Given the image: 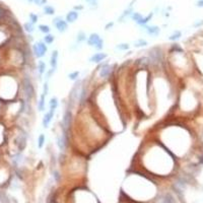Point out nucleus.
<instances>
[{
    "label": "nucleus",
    "instance_id": "32",
    "mask_svg": "<svg viewBox=\"0 0 203 203\" xmlns=\"http://www.w3.org/2000/svg\"><path fill=\"white\" fill-rule=\"evenodd\" d=\"M114 26V21H109L108 24L105 26V30H111V28Z\"/></svg>",
    "mask_w": 203,
    "mask_h": 203
},
{
    "label": "nucleus",
    "instance_id": "19",
    "mask_svg": "<svg viewBox=\"0 0 203 203\" xmlns=\"http://www.w3.org/2000/svg\"><path fill=\"white\" fill-rule=\"evenodd\" d=\"M132 12H133L132 6H129V7L127 8V9H125L124 11H123V13L121 14V16L119 17V21H124V19H126L127 17H130Z\"/></svg>",
    "mask_w": 203,
    "mask_h": 203
},
{
    "label": "nucleus",
    "instance_id": "37",
    "mask_svg": "<svg viewBox=\"0 0 203 203\" xmlns=\"http://www.w3.org/2000/svg\"><path fill=\"white\" fill-rule=\"evenodd\" d=\"M81 9H83V7L81 5H79V6H74V10H81Z\"/></svg>",
    "mask_w": 203,
    "mask_h": 203
},
{
    "label": "nucleus",
    "instance_id": "26",
    "mask_svg": "<svg viewBox=\"0 0 203 203\" xmlns=\"http://www.w3.org/2000/svg\"><path fill=\"white\" fill-rule=\"evenodd\" d=\"M38 30H40L42 34H44V35L50 34V33H51V28H50V26H48V24H39V26H38Z\"/></svg>",
    "mask_w": 203,
    "mask_h": 203
},
{
    "label": "nucleus",
    "instance_id": "23",
    "mask_svg": "<svg viewBox=\"0 0 203 203\" xmlns=\"http://www.w3.org/2000/svg\"><path fill=\"white\" fill-rule=\"evenodd\" d=\"M116 50L121 51V52H127L130 50V44L128 43H119L116 45Z\"/></svg>",
    "mask_w": 203,
    "mask_h": 203
},
{
    "label": "nucleus",
    "instance_id": "28",
    "mask_svg": "<svg viewBox=\"0 0 203 203\" xmlns=\"http://www.w3.org/2000/svg\"><path fill=\"white\" fill-rule=\"evenodd\" d=\"M130 17H131V19H132L133 21L135 22V24H138V22L141 20V18L143 17V15L140 13V12H135V11H133L132 14L130 15Z\"/></svg>",
    "mask_w": 203,
    "mask_h": 203
},
{
    "label": "nucleus",
    "instance_id": "8",
    "mask_svg": "<svg viewBox=\"0 0 203 203\" xmlns=\"http://www.w3.org/2000/svg\"><path fill=\"white\" fill-rule=\"evenodd\" d=\"M108 59V54L105 52H97V53H94L91 57H89V61L93 64H101V63L105 62V61Z\"/></svg>",
    "mask_w": 203,
    "mask_h": 203
},
{
    "label": "nucleus",
    "instance_id": "31",
    "mask_svg": "<svg viewBox=\"0 0 203 203\" xmlns=\"http://www.w3.org/2000/svg\"><path fill=\"white\" fill-rule=\"evenodd\" d=\"M53 178H54V180L56 182H59V180H60L61 175H60V173L57 171V170H54V171H53Z\"/></svg>",
    "mask_w": 203,
    "mask_h": 203
},
{
    "label": "nucleus",
    "instance_id": "14",
    "mask_svg": "<svg viewBox=\"0 0 203 203\" xmlns=\"http://www.w3.org/2000/svg\"><path fill=\"white\" fill-rule=\"evenodd\" d=\"M46 98H47V96L43 95V94L41 93L40 97H39V99H38V102H37V109H38V111L41 113H43L46 110Z\"/></svg>",
    "mask_w": 203,
    "mask_h": 203
},
{
    "label": "nucleus",
    "instance_id": "15",
    "mask_svg": "<svg viewBox=\"0 0 203 203\" xmlns=\"http://www.w3.org/2000/svg\"><path fill=\"white\" fill-rule=\"evenodd\" d=\"M147 46H148V42L143 38L137 39L136 41L133 42V47L136 49H142V48H145V47H147Z\"/></svg>",
    "mask_w": 203,
    "mask_h": 203
},
{
    "label": "nucleus",
    "instance_id": "3",
    "mask_svg": "<svg viewBox=\"0 0 203 203\" xmlns=\"http://www.w3.org/2000/svg\"><path fill=\"white\" fill-rule=\"evenodd\" d=\"M114 71H115L114 66L112 64H109L106 60L105 62L99 64V69H97L98 77L101 80H107V79H109L112 76Z\"/></svg>",
    "mask_w": 203,
    "mask_h": 203
},
{
    "label": "nucleus",
    "instance_id": "35",
    "mask_svg": "<svg viewBox=\"0 0 203 203\" xmlns=\"http://www.w3.org/2000/svg\"><path fill=\"white\" fill-rule=\"evenodd\" d=\"M202 24H203V20L200 19V21H197L196 24H194V26H201Z\"/></svg>",
    "mask_w": 203,
    "mask_h": 203
},
{
    "label": "nucleus",
    "instance_id": "21",
    "mask_svg": "<svg viewBox=\"0 0 203 203\" xmlns=\"http://www.w3.org/2000/svg\"><path fill=\"white\" fill-rule=\"evenodd\" d=\"M87 36L83 30H79L76 35V43L77 44H81V43L87 42Z\"/></svg>",
    "mask_w": 203,
    "mask_h": 203
},
{
    "label": "nucleus",
    "instance_id": "5",
    "mask_svg": "<svg viewBox=\"0 0 203 203\" xmlns=\"http://www.w3.org/2000/svg\"><path fill=\"white\" fill-rule=\"evenodd\" d=\"M104 39L100 36L98 33H91L87 40V45L91 48H94L95 50H97L98 52H101L104 49Z\"/></svg>",
    "mask_w": 203,
    "mask_h": 203
},
{
    "label": "nucleus",
    "instance_id": "16",
    "mask_svg": "<svg viewBox=\"0 0 203 203\" xmlns=\"http://www.w3.org/2000/svg\"><path fill=\"white\" fill-rule=\"evenodd\" d=\"M59 107V100L56 97H52L48 102V108L49 110L56 111Z\"/></svg>",
    "mask_w": 203,
    "mask_h": 203
},
{
    "label": "nucleus",
    "instance_id": "18",
    "mask_svg": "<svg viewBox=\"0 0 203 203\" xmlns=\"http://www.w3.org/2000/svg\"><path fill=\"white\" fill-rule=\"evenodd\" d=\"M22 28L26 33H28V35L33 34V33L36 30V28H35V24H32L30 21H28V22H24V26H22Z\"/></svg>",
    "mask_w": 203,
    "mask_h": 203
},
{
    "label": "nucleus",
    "instance_id": "39",
    "mask_svg": "<svg viewBox=\"0 0 203 203\" xmlns=\"http://www.w3.org/2000/svg\"><path fill=\"white\" fill-rule=\"evenodd\" d=\"M0 159H1V152H0Z\"/></svg>",
    "mask_w": 203,
    "mask_h": 203
},
{
    "label": "nucleus",
    "instance_id": "27",
    "mask_svg": "<svg viewBox=\"0 0 203 203\" xmlns=\"http://www.w3.org/2000/svg\"><path fill=\"white\" fill-rule=\"evenodd\" d=\"M181 37H182L181 30H175V32H174L173 34L169 37V40L172 41V42H176V41L180 40V39H181Z\"/></svg>",
    "mask_w": 203,
    "mask_h": 203
},
{
    "label": "nucleus",
    "instance_id": "1",
    "mask_svg": "<svg viewBox=\"0 0 203 203\" xmlns=\"http://www.w3.org/2000/svg\"><path fill=\"white\" fill-rule=\"evenodd\" d=\"M20 98V78L12 71L0 73V100L3 103L11 102Z\"/></svg>",
    "mask_w": 203,
    "mask_h": 203
},
{
    "label": "nucleus",
    "instance_id": "20",
    "mask_svg": "<svg viewBox=\"0 0 203 203\" xmlns=\"http://www.w3.org/2000/svg\"><path fill=\"white\" fill-rule=\"evenodd\" d=\"M152 17H153V12H150V13H148L146 16H143V17L141 18V20L137 24H138V26H146V24H148L151 19H152Z\"/></svg>",
    "mask_w": 203,
    "mask_h": 203
},
{
    "label": "nucleus",
    "instance_id": "36",
    "mask_svg": "<svg viewBox=\"0 0 203 203\" xmlns=\"http://www.w3.org/2000/svg\"><path fill=\"white\" fill-rule=\"evenodd\" d=\"M197 6L198 7H203V0H199L197 2Z\"/></svg>",
    "mask_w": 203,
    "mask_h": 203
},
{
    "label": "nucleus",
    "instance_id": "2",
    "mask_svg": "<svg viewBox=\"0 0 203 203\" xmlns=\"http://www.w3.org/2000/svg\"><path fill=\"white\" fill-rule=\"evenodd\" d=\"M36 97V89L30 75H24L20 77V98L28 104H30Z\"/></svg>",
    "mask_w": 203,
    "mask_h": 203
},
{
    "label": "nucleus",
    "instance_id": "34",
    "mask_svg": "<svg viewBox=\"0 0 203 203\" xmlns=\"http://www.w3.org/2000/svg\"><path fill=\"white\" fill-rule=\"evenodd\" d=\"M3 106H4V103L0 100V119L2 117V112H3Z\"/></svg>",
    "mask_w": 203,
    "mask_h": 203
},
{
    "label": "nucleus",
    "instance_id": "33",
    "mask_svg": "<svg viewBox=\"0 0 203 203\" xmlns=\"http://www.w3.org/2000/svg\"><path fill=\"white\" fill-rule=\"evenodd\" d=\"M87 3H89V5L94 6V5H97L98 4V0H85Z\"/></svg>",
    "mask_w": 203,
    "mask_h": 203
},
{
    "label": "nucleus",
    "instance_id": "9",
    "mask_svg": "<svg viewBox=\"0 0 203 203\" xmlns=\"http://www.w3.org/2000/svg\"><path fill=\"white\" fill-rule=\"evenodd\" d=\"M55 112H56V111L48 110L46 113H45L44 116H43V119H42V126H43V128H45V129L49 128L50 124L52 123L53 119H54Z\"/></svg>",
    "mask_w": 203,
    "mask_h": 203
},
{
    "label": "nucleus",
    "instance_id": "11",
    "mask_svg": "<svg viewBox=\"0 0 203 203\" xmlns=\"http://www.w3.org/2000/svg\"><path fill=\"white\" fill-rule=\"evenodd\" d=\"M58 57H59L58 50H53L52 53H51L49 64H50L51 69H53V70H55V71L57 70V67H58Z\"/></svg>",
    "mask_w": 203,
    "mask_h": 203
},
{
    "label": "nucleus",
    "instance_id": "22",
    "mask_svg": "<svg viewBox=\"0 0 203 203\" xmlns=\"http://www.w3.org/2000/svg\"><path fill=\"white\" fill-rule=\"evenodd\" d=\"M43 42L45 43L46 45H52L53 43L55 42V36L54 35H52L50 33V34H47V35H44V38H43Z\"/></svg>",
    "mask_w": 203,
    "mask_h": 203
},
{
    "label": "nucleus",
    "instance_id": "25",
    "mask_svg": "<svg viewBox=\"0 0 203 203\" xmlns=\"http://www.w3.org/2000/svg\"><path fill=\"white\" fill-rule=\"evenodd\" d=\"M79 76H80V72H79L78 70L71 71V72L68 73V75H67L68 79L71 81H77L79 79Z\"/></svg>",
    "mask_w": 203,
    "mask_h": 203
},
{
    "label": "nucleus",
    "instance_id": "7",
    "mask_svg": "<svg viewBox=\"0 0 203 203\" xmlns=\"http://www.w3.org/2000/svg\"><path fill=\"white\" fill-rule=\"evenodd\" d=\"M8 138V127L2 119H0V147L4 146L7 143Z\"/></svg>",
    "mask_w": 203,
    "mask_h": 203
},
{
    "label": "nucleus",
    "instance_id": "17",
    "mask_svg": "<svg viewBox=\"0 0 203 203\" xmlns=\"http://www.w3.org/2000/svg\"><path fill=\"white\" fill-rule=\"evenodd\" d=\"M46 144V135L44 133H40L37 138V146L39 149H43Z\"/></svg>",
    "mask_w": 203,
    "mask_h": 203
},
{
    "label": "nucleus",
    "instance_id": "10",
    "mask_svg": "<svg viewBox=\"0 0 203 203\" xmlns=\"http://www.w3.org/2000/svg\"><path fill=\"white\" fill-rule=\"evenodd\" d=\"M142 28H144V32L146 33V35L150 37H157L161 34V28L159 26H155V24H151V26L146 24Z\"/></svg>",
    "mask_w": 203,
    "mask_h": 203
},
{
    "label": "nucleus",
    "instance_id": "6",
    "mask_svg": "<svg viewBox=\"0 0 203 203\" xmlns=\"http://www.w3.org/2000/svg\"><path fill=\"white\" fill-rule=\"evenodd\" d=\"M53 24H54V26L56 28V30H58L59 33H65L67 32V30H68V22L66 21L65 19H63L61 16H56V17L53 18L52 20Z\"/></svg>",
    "mask_w": 203,
    "mask_h": 203
},
{
    "label": "nucleus",
    "instance_id": "4",
    "mask_svg": "<svg viewBox=\"0 0 203 203\" xmlns=\"http://www.w3.org/2000/svg\"><path fill=\"white\" fill-rule=\"evenodd\" d=\"M32 54L36 59H43L48 53V45L45 44L43 41L35 42L32 45Z\"/></svg>",
    "mask_w": 203,
    "mask_h": 203
},
{
    "label": "nucleus",
    "instance_id": "12",
    "mask_svg": "<svg viewBox=\"0 0 203 203\" xmlns=\"http://www.w3.org/2000/svg\"><path fill=\"white\" fill-rule=\"evenodd\" d=\"M47 70H48V69H47L46 62H45L43 59H40V60H38V62H37V72H38L40 78L43 76V75H45V73H46Z\"/></svg>",
    "mask_w": 203,
    "mask_h": 203
},
{
    "label": "nucleus",
    "instance_id": "24",
    "mask_svg": "<svg viewBox=\"0 0 203 203\" xmlns=\"http://www.w3.org/2000/svg\"><path fill=\"white\" fill-rule=\"evenodd\" d=\"M43 11L46 15H54L55 14V8L53 7L52 5H49V4H46V5L43 7Z\"/></svg>",
    "mask_w": 203,
    "mask_h": 203
},
{
    "label": "nucleus",
    "instance_id": "13",
    "mask_svg": "<svg viewBox=\"0 0 203 203\" xmlns=\"http://www.w3.org/2000/svg\"><path fill=\"white\" fill-rule=\"evenodd\" d=\"M79 16V12L76 11V10H70V11L67 12L66 16H65V20H66L68 24H73L77 20Z\"/></svg>",
    "mask_w": 203,
    "mask_h": 203
},
{
    "label": "nucleus",
    "instance_id": "29",
    "mask_svg": "<svg viewBox=\"0 0 203 203\" xmlns=\"http://www.w3.org/2000/svg\"><path fill=\"white\" fill-rule=\"evenodd\" d=\"M28 17H30V21L32 22V24H36L37 22H38V20H39L38 14L34 13V12H30V13L28 14Z\"/></svg>",
    "mask_w": 203,
    "mask_h": 203
},
{
    "label": "nucleus",
    "instance_id": "30",
    "mask_svg": "<svg viewBox=\"0 0 203 203\" xmlns=\"http://www.w3.org/2000/svg\"><path fill=\"white\" fill-rule=\"evenodd\" d=\"M47 1L48 0H35L34 3L36 4L37 6H40V7H44L47 4Z\"/></svg>",
    "mask_w": 203,
    "mask_h": 203
},
{
    "label": "nucleus",
    "instance_id": "38",
    "mask_svg": "<svg viewBox=\"0 0 203 203\" xmlns=\"http://www.w3.org/2000/svg\"><path fill=\"white\" fill-rule=\"evenodd\" d=\"M28 1L30 2V3H34V1H35V0H28Z\"/></svg>",
    "mask_w": 203,
    "mask_h": 203
}]
</instances>
